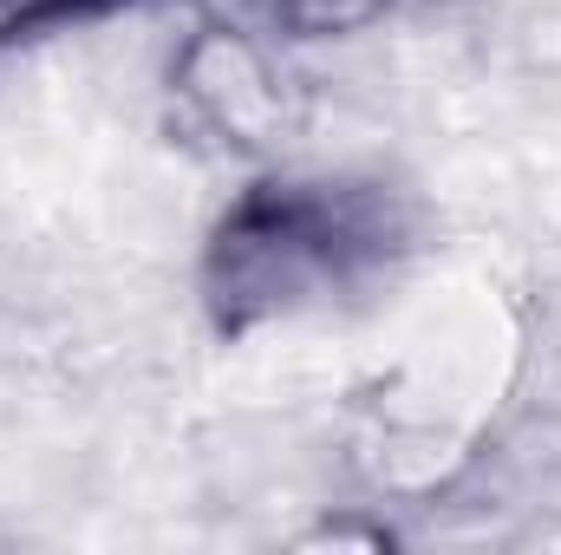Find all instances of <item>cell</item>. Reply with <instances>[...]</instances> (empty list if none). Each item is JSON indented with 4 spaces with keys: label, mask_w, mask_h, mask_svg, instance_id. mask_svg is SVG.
I'll list each match as a JSON object with an SVG mask.
<instances>
[{
    "label": "cell",
    "mask_w": 561,
    "mask_h": 555,
    "mask_svg": "<svg viewBox=\"0 0 561 555\" xmlns=\"http://www.w3.org/2000/svg\"><path fill=\"white\" fill-rule=\"evenodd\" d=\"M118 7H138V0H0V46L39 39V33L79 26V20H105Z\"/></svg>",
    "instance_id": "obj_4"
},
{
    "label": "cell",
    "mask_w": 561,
    "mask_h": 555,
    "mask_svg": "<svg viewBox=\"0 0 561 555\" xmlns=\"http://www.w3.org/2000/svg\"><path fill=\"white\" fill-rule=\"evenodd\" d=\"M399 0H236L249 26H262L280 46H313V39H353L379 26Z\"/></svg>",
    "instance_id": "obj_3"
},
{
    "label": "cell",
    "mask_w": 561,
    "mask_h": 555,
    "mask_svg": "<svg viewBox=\"0 0 561 555\" xmlns=\"http://www.w3.org/2000/svg\"><path fill=\"white\" fill-rule=\"evenodd\" d=\"M419 249V209L399 183L359 170H262L203 236L196 301L216 340L327 314Z\"/></svg>",
    "instance_id": "obj_1"
},
{
    "label": "cell",
    "mask_w": 561,
    "mask_h": 555,
    "mask_svg": "<svg viewBox=\"0 0 561 555\" xmlns=\"http://www.w3.org/2000/svg\"><path fill=\"white\" fill-rule=\"evenodd\" d=\"M163 92L176 132L222 157H275L300 125V86L280 66V39L242 13H203L176 39Z\"/></svg>",
    "instance_id": "obj_2"
}]
</instances>
